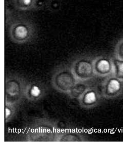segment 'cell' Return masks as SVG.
Instances as JSON below:
<instances>
[{"mask_svg":"<svg viewBox=\"0 0 123 146\" xmlns=\"http://www.w3.org/2000/svg\"><path fill=\"white\" fill-rule=\"evenodd\" d=\"M32 94L34 96H37L40 94V90L37 86H34L32 90Z\"/></svg>","mask_w":123,"mask_h":146,"instance_id":"5","label":"cell"},{"mask_svg":"<svg viewBox=\"0 0 123 146\" xmlns=\"http://www.w3.org/2000/svg\"><path fill=\"white\" fill-rule=\"evenodd\" d=\"M38 0H13L15 8L19 11H29L37 6Z\"/></svg>","mask_w":123,"mask_h":146,"instance_id":"2","label":"cell"},{"mask_svg":"<svg viewBox=\"0 0 123 146\" xmlns=\"http://www.w3.org/2000/svg\"><path fill=\"white\" fill-rule=\"evenodd\" d=\"M117 54L118 58L123 60V40L118 46Z\"/></svg>","mask_w":123,"mask_h":146,"instance_id":"4","label":"cell"},{"mask_svg":"<svg viewBox=\"0 0 123 146\" xmlns=\"http://www.w3.org/2000/svg\"><path fill=\"white\" fill-rule=\"evenodd\" d=\"M96 67L98 69L105 71L110 68L111 63L108 59L105 58L99 59L96 62Z\"/></svg>","mask_w":123,"mask_h":146,"instance_id":"3","label":"cell"},{"mask_svg":"<svg viewBox=\"0 0 123 146\" xmlns=\"http://www.w3.org/2000/svg\"><path fill=\"white\" fill-rule=\"evenodd\" d=\"M8 32L11 40L18 44H28L36 38V30L32 20L24 17H15L9 24Z\"/></svg>","mask_w":123,"mask_h":146,"instance_id":"1","label":"cell"}]
</instances>
